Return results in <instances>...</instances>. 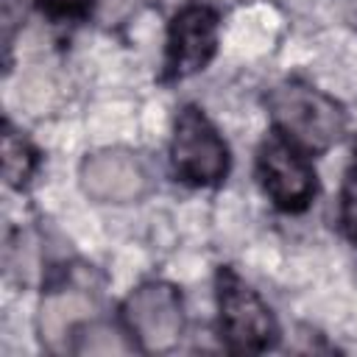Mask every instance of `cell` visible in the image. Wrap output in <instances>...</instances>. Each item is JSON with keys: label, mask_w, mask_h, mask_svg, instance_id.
Masks as SVG:
<instances>
[{"label": "cell", "mask_w": 357, "mask_h": 357, "mask_svg": "<svg viewBox=\"0 0 357 357\" xmlns=\"http://www.w3.org/2000/svg\"><path fill=\"white\" fill-rule=\"evenodd\" d=\"M268 109L276 131L296 142L304 153L332 148L346 131L343 106L307 81L293 78L273 86L268 95Z\"/></svg>", "instance_id": "obj_1"}, {"label": "cell", "mask_w": 357, "mask_h": 357, "mask_svg": "<svg viewBox=\"0 0 357 357\" xmlns=\"http://www.w3.org/2000/svg\"><path fill=\"white\" fill-rule=\"evenodd\" d=\"M218 312L220 340L231 351H265L279 337L271 307L226 265L218 271Z\"/></svg>", "instance_id": "obj_2"}, {"label": "cell", "mask_w": 357, "mask_h": 357, "mask_svg": "<svg viewBox=\"0 0 357 357\" xmlns=\"http://www.w3.org/2000/svg\"><path fill=\"white\" fill-rule=\"evenodd\" d=\"M170 162L176 176L192 187H215L229 173V148L198 106H184L173 126Z\"/></svg>", "instance_id": "obj_3"}, {"label": "cell", "mask_w": 357, "mask_h": 357, "mask_svg": "<svg viewBox=\"0 0 357 357\" xmlns=\"http://www.w3.org/2000/svg\"><path fill=\"white\" fill-rule=\"evenodd\" d=\"M257 176L265 195L282 212H301L315 198L318 181L304 151L284 134H271L262 139L257 153Z\"/></svg>", "instance_id": "obj_4"}, {"label": "cell", "mask_w": 357, "mask_h": 357, "mask_svg": "<svg viewBox=\"0 0 357 357\" xmlns=\"http://www.w3.org/2000/svg\"><path fill=\"white\" fill-rule=\"evenodd\" d=\"M123 318L145 351H167L184 332L181 296L167 282H145L123 301Z\"/></svg>", "instance_id": "obj_5"}, {"label": "cell", "mask_w": 357, "mask_h": 357, "mask_svg": "<svg viewBox=\"0 0 357 357\" xmlns=\"http://www.w3.org/2000/svg\"><path fill=\"white\" fill-rule=\"evenodd\" d=\"M218 50V14L204 3L178 8L167 28L165 81H181L204 70Z\"/></svg>", "instance_id": "obj_6"}, {"label": "cell", "mask_w": 357, "mask_h": 357, "mask_svg": "<svg viewBox=\"0 0 357 357\" xmlns=\"http://www.w3.org/2000/svg\"><path fill=\"white\" fill-rule=\"evenodd\" d=\"M81 187L100 204H131L148 192V170L128 148H103L89 153L78 170Z\"/></svg>", "instance_id": "obj_7"}, {"label": "cell", "mask_w": 357, "mask_h": 357, "mask_svg": "<svg viewBox=\"0 0 357 357\" xmlns=\"http://www.w3.org/2000/svg\"><path fill=\"white\" fill-rule=\"evenodd\" d=\"M89 298L81 290H59L50 293L42 304V340L50 349H61V340H67V335H75L86 318H89Z\"/></svg>", "instance_id": "obj_8"}, {"label": "cell", "mask_w": 357, "mask_h": 357, "mask_svg": "<svg viewBox=\"0 0 357 357\" xmlns=\"http://www.w3.org/2000/svg\"><path fill=\"white\" fill-rule=\"evenodd\" d=\"M36 162H39V156L31 148V142L8 126L3 134V176H6V181L11 187L28 184L31 173L36 170Z\"/></svg>", "instance_id": "obj_9"}, {"label": "cell", "mask_w": 357, "mask_h": 357, "mask_svg": "<svg viewBox=\"0 0 357 357\" xmlns=\"http://www.w3.org/2000/svg\"><path fill=\"white\" fill-rule=\"evenodd\" d=\"M73 351L78 354H126L131 346L123 340V335H117V329L106 326V324H84L75 335Z\"/></svg>", "instance_id": "obj_10"}, {"label": "cell", "mask_w": 357, "mask_h": 357, "mask_svg": "<svg viewBox=\"0 0 357 357\" xmlns=\"http://www.w3.org/2000/svg\"><path fill=\"white\" fill-rule=\"evenodd\" d=\"M42 14H47L56 22L64 20H84L92 8V0H36Z\"/></svg>", "instance_id": "obj_11"}, {"label": "cell", "mask_w": 357, "mask_h": 357, "mask_svg": "<svg viewBox=\"0 0 357 357\" xmlns=\"http://www.w3.org/2000/svg\"><path fill=\"white\" fill-rule=\"evenodd\" d=\"M340 226L346 237L357 245V176L349 173L346 187H343V201H340Z\"/></svg>", "instance_id": "obj_12"}, {"label": "cell", "mask_w": 357, "mask_h": 357, "mask_svg": "<svg viewBox=\"0 0 357 357\" xmlns=\"http://www.w3.org/2000/svg\"><path fill=\"white\" fill-rule=\"evenodd\" d=\"M351 173H354V176H357V165H354V170H351Z\"/></svg>", "instance_id": "obj_13"}]
</instances>
